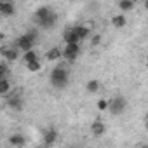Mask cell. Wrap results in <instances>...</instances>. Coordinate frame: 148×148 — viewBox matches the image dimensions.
<instances>
[{
    "label": "cell",
    "mask_w": 148,
    "mask_h": 148,
    "mask_svg": "<svg viewBox=\"0 0 148 148\" xmlns=\"http://www.w3.org/2000/svg\"><path fill=\"white\" fill-rule=\"evenodd\" d=\"M68 80H70V73H68V68H64L63 64H58L52 68L51 71V86L56 87V89H64L68 86Z\"/></svg>",
    "instance_id": "cell-1"
},
{
    "label": "cell",
    "mask_w": 148,
    "mask_h": 148,
    "mask_svg": "<svg viewBox=\"0 0 148 148\" xmlns=\"http://www.w3.org/2000/svg\"><path fill=\"white\" fill-rule=\"evenodd\" d=\"M5 106L11 108V110H14V112H21L23 106H25V101H23V98L18 92H11L9 91L5 94Z\"/></svg>",
    "instance_id": "cell-2"
},
{
    "label": "cell",
    "mask_w": 148,
    "mask_h": 148,
    "mask_svg": "<svg viewBox=\"0 0 148 148\" xmlns=\"http://www.w3.org/2000/svg\"><path fill=\"white\" fill-rule=\"evenodd\" d=\"M125 106H127L125 98H124V96H115L112 101H108V108H106V110H108L112 115H120V113L125 112Z\"/></svg>",
    "instance_id": "cell-3"
},
{
    "label": "cell",
    "mask_w": 148,
    "mask_h": 148,
    "mask_svg": "<svg viewBox=\"0 0 148 148\" xmlns=\"http://www.w3.org/2000/svg\"><path fill=\"white\" fill-rule=\"evenodd\" d=\"M80 54V44L79 42H71V44H64V49L61 51V56L68 61H75Z\"/></svg>",
    "instance_id": "cell-4"
},
{
    "label": "cell",
    "mask_w": 148,
    "mask_h": 148,
    "mask_svg": "<svg viewBox=\"0 0 148 148\" xmlns=\"http://www.w3.org/2000/svg\"><path fill=\"white\" fill-rule=\"evenodd\" d=\"M0 56H4L5 61L11 63V61H16L19 58V51L16 47H11V45H2L0 47Z\"/></svg>",
    "instance_id": "cell-5"
},
{
    "label": "cell",
    "mask_w": 148,
    "mask_h": 148,
    "mask_svg": "<svg viewBox=\"0 0 148 148\" xmlns=\"http://www.w3.org/2000/svg\"><path fill=\"white\" fill-rule=\"evenodd\" d=\"M33 45H35V40H32L26 33L25 35H21L18 40H16V49L18 51H30V49H33Z\"/></svg>",
    "instance_id": "cell-6"
},
{
    "label": "cell",
    "mask_w": 148,
    "mask_h": 148,
    "mask_svg": "<svg viewBox=\"0 0 148 148\" xmlns=\"http://www.w3.org/2000/svg\"><path fill=\"white\" fill-rule=\"evenodd\" d=\"M16 12L12 0H0V16H12Z\"/></svg>",
    "instance_id": "cell-7"
},
{
    "label": "cell",
    "mask_w": 148,
    "mask_h": 148,
    "mask_svg": "<svg viewBox=\"0 0 148 148\" xmlns=\"http://www.w3.org/2000/svg\"><path fill=\"white\" fill-rule=\"evenodd\" d=\"M51 11H52V9H49V7H38V9H37V12H35V23H37V26H40V25L45 21V18L49 16Z\"/></svg>",
    "instance_id": "cell-8"
},
{
    "label": "cell",
    "mask_w": 148,
    "mask_h": 148,
    "mask_svg": "<svg viewBox=\"0 0 148 148\" xmlns=\"http://www.w3.org/2000/svg\"><path fill=\"white\" fill-rule=\"evenodd\" d=\"M56 139H58V131H56V129H47V131L44 132V143H45L47 146H49V145H54Z\"/></svg>",
    "instance_id": "cell-9"
},
{
    "label": "cell",
    "mask_w": 148,
    "mask_h": 148,
    "mask_svg": "<svg viewBox=\"0 0 148 148\" xmlns=\"http://www.w3.org/2000/svg\"><path fill=\"white\" fill-rule=\"evenodd\" d=\"M105 131H106V127H105V124H103L101 120H94V122H92V125H91V132H92L94 136H103Z\"/></svg>",
    "instance_id": "cell-10"
},
{
    "label": "cell",
    "mask_w": 148,
    "mask_h": 148,
    "mask_svg": "<svg viewBox=\"0 0 148 148\" xmlns=\"http://www.w3.org/2000/svg\"><path fill=\"white\" fill-rule=\"evenodd\" d=\"M73 33H75L77 40L80 42V40H84V38L89 37V28L87 26H73Z\"/></svg>",
    "instance_id": "cell-11"
},
{
    "label": "cell",
    "mask_w": 148,
    "mask_h": 148,
    "mask_svg": "<svg viewBox=\"0 0 148 148\" xmlns=\"http://www.w3.org/2000/svg\"><path fill=\"white\" fill-rule=\"evenodd\" d=\"M63 40H64V44L79 42V40H77V37H75V33H73V28H66V30L63 32Z\"/></svg>",
    "instance_id": "cell-12"
},
{
    "label": "cell",
    "mask_w": 148,
    "mask_h": 148,
    "mask_svg": "<svg viewBox=\"0 0 148 148\" xmlns=\"http://www.w3.org/2000/svg\"><path fill=\"white\" fill-rule=\"evenodd\" d=\"M125 23H127V19H125L124 14H119V16H113L112 18V25L115 28H122V26H125Z\"/></svg>",
    "instance_id": "cell-13"
},
{
    "label": "cell",
    "mask_w": 148,
    "mask_h": 148,
    "mask_svg": "<svg viewBox=\"0 0 148 148\" xmlns=\"http://www.w3.org/2000/svg\"><path fill=\"white\" fill-rule=\"evenodd\" d=\"M9 143L12 145V146H23L26 141H25V138H23V134H12L11 138H9Z\"/></svg>",
    "instance_id": "cell-14"
},
{
    "label": "cell",
    "mask_w": 148,
    "mask_h": 148,
    "mask_svg": "<svg viewBox=\"0 0 148 148\" xmlns=\"http://www.w3.org/2000/svg\"><path fill=\"white\" fill-rule=\"evenodd\" d=\"M9 91H11V82H9V79H7V77H5V79H0V96H5Z\"/></svg>",
    "instance_id": "cell-15"
},
{
    "label": "cell",
    "mask_w": 148,
    "mask_h": 148,
    "mask_svg": "<svg viewBox=\"0 0 148 148\" xmlns=\"http://www.w3.org/2000/svg\"><path fill=\"white\" fill-rule=\"evenodd\" d=\"M49 61H58L59 58H61V49L59 47H52L49 52H47V56H45Z\"/></svg>",
    "instance_id": "cell-16"
},
{
    "label": "cell",
    "mask_w": 148,
    "mask_h": 148,
    "mask_svg": "<svg viewBox=\"0 0 148 148\" xmlns=\"http://www.w3.org/2000/svg\"><path fill=\"white\" fill-rule=\"evenodd\" d=\"M33 59H38L37 51L30 49V51H25V52H23V61H25V63H30V61H33Z\"/></svg>",
    "instance_id": "cell-17"
},
{
    "label": "cell",
    "mask_w": 148,
    "mask_h": 148,
    "mask_svg": "<svg viewBox=\"0 0 148 148\" xmlns=\"http://www.w3.org/2000/svg\"><path fill=\"white\" fill-rule=\"evenodd\" d=\"M11 75V70H9V63L7 61H2L0 63V79H5Z\"/></svg>",
    "instance_id": "cell-18"
},
{
    "label": "cell",
    "mask_w": 148,
    "mask_h": 148,
    "mask_svg": "<svg viewBox=\"0 0 148 148\" xmlns=\"http://www.w3.org/2000/svg\"><path fill=\"white\" fill-rule=\"evenodd\" d=\"M134 2H136V0H120V2H119V7H120L122 11H132V9H134Z\"/></svg>",
    "instance_id": "cell-19"
},
{
    "label": "cell",
    "mask_w": 148,
    "mask_h": 148,
    "mask_svg": "<svg viewBox=\"0 0 148 148\" xmlns=\"http://www.w3.org/2000/svg\"><path fill=\"white\" fill-rule=\"evenodd\" d=\"M86 89H87V92L94 94V92H98V89H99V82H98V80H89L87 86H86Z\"/></svg>",
    "instance_id": "cell-20"
},
{
    "label": "cell",
    "mask_w": 148,
    "mask_h": 148,
    "mask_svg": "<svg viewBox=\"0 0 148 148\" xmlns=\"http://www.w3.org/2000/svg\"><path fill=\"white\" fill-rule=\"evenodd\" d=\"M26 68H28L30 71H38V70L42 68V64H40V61H38V59H33V61L26 63Z\"/></svg>",
    "instance_id": "cell-21"
},
{
    "label": "cell",
    "mask_w": 148,
    "mask_h": 148,
    "mask_svg": "<svg viewBox=\"0 0 148 148\" xmlns=\"http://www.w3.org/2000/svg\"><path fill=\"white\" fill-rule=\"evenodd\" d=\"M26 35H28L32 40H35V42H37V38H38V30H37V28H32V30H30Z\"/></svg>",
    "instance_id": "cell-22"
},
{
    "label": "cell",
    "mask_w": 148,
    "mask_h": 148,
    "mask_svg": "<svg viewBox=\"0 0 148 148\" xmlns=\"http://www.w3.org/2000/svg\"><path fill=\"white\" fill-rule=\"evenodd\" d=\"M99 44H101V35H92L91 45H92V47H96V45H99Z\"/></svg>",
    "instance_id": "cell-23"
},
{
    "label": "cell",
    "mask_w": 148,
    "mask_h": 148,
    "mask_svg": "<svg viewBox=\"0 0 148 148\" xmlns=\"http://www.w3.org/2000/svg\"><path fill=\"white\" fill-rule=\"evenodd\" d=\"M98 108H99L101 112H105V110L108 108V101H106V99H99V101H98Z\"/></svg>",
    "instance_id": "cell-24"
},
{
    "label": "cell",
    "mask_w": 148,
    "mask_h": 148,
    "mask_svg": "<svg viewBox=\"0 0 148 148\" xmlns=\"http://www.w3.org/2000/svg\"><path fill=\"white\" fill-rule=\"evenodd\" d=\"M4 37H5V35H4L2 32H0V40H4Z\"/></svg>",
    "instance_id": "cell-25"
}]
</instances>
